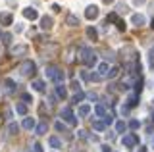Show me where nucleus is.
I'll return each instance as SVG.
<instances>
[{
	"mask_svg": "<svg viewBox=\"0 0 154 152\" xmlns=\"http://www.w3.org/2000/svg\"><path fill=\"white\" fill-rule=\"evenodd\" d=\"M12 14L8 12H0V25H12Z\"/></svg>",
	"mask_w": 154,
	"mask_h": 152,
	"instance_id": "nucleus-10",
	"label": "nucleus"
},
{
	"mask_svg": "<svg viewBox=\"0 0 154 152\" xmlns=\"http://www.w3.org/2000/svg\"><path fill=\"white\" fill-rule=\"evenodd\" d=\"M21 100H23V104H29V102H33V96L29 93H23L21 94Z\"/></svg>",
	"mask_w": 154,
	"mask_h": 152,
	"instance_id": "nucleus-29",
	"label": "nucleus"
},
{
	"mask_svg": "<svg viewBox=\"0 0 154 152\" xmlns=\"http://www.w3.org/2000/svg\"><path fill=\"white\" fill-rule=\"evenodd\" d=\"M2 39H4V42H10V41H12V35H10V33H4Z\"/></svg>",
	"mask_w": 154,
	"mask_h": 152,
	"instance_id": "nucleus-38",
	"label": "nucleus"
},
{
	"mask_svg": "<svg viewBox=\"0 0 154 152\" xmlns=\"http://www.w3.org/2000/svg\"><path fill=\"white\" fill-rule=\"evenodd\" d=\"M122 144L127 146V148H133V146L137 144V137L135 135H123L122 137Z\"/></svg>",
	"mask_w": 154,
	"mask_h": 152,
	"instance_id": "nucleus-4",
	"label": "nucleus"
},
{
	"mask_svg": "<svg viewBox=\"0 0 154 152\" xmlns=\"http://www.w3.org/2000/svg\"><path fill=\"white\" fill-rule=\"evenodd\" d=\"M125 12H127V6H125V4H119V6H118V12H116V14H125Z\"/></svg>",
	"mask_w": 154,
	"mask_h": 152,
	"instance_id": "nucleus-32",
	"label": "nucleus"
},
{
	"mask_svg": "<svg viewBox=\"0 0 154 152\" xmlns=\"http://www.w3.org/2000/svg\"><path fill=\"white\" fill-rule=\"evenodd\" d=\"M66 25H69V27H77V25H79V17H77L75 14H67V17H66Z\"/></svg>",
	"mask_w": 154,
	"mask_h": 152,
	"instance_id": "nucleus-12",
	"label": "nucleus"
},
{
	"mask_svg": "<svg viewBox=\"0 0 154 152\" xmlns=\"http://www.w3.org/2000/svg\"><path fill=\"white\" fill-rule=\"evenodd\" d=\"M116 75H118V68H112L110 73H108V77H116Z\"/></svg>",
	"mask_w": 154,
	"mask_h": 152,
	"instance_id": "nucleus-39",
	"label": "nucleus"
},
{
	"mask_svg": "<svg viewBox=\"0 0 154 152\" xmlns=\"http://www.w3.org/2000/svg\"><path fill=\"white\" fill-rule=\"evenodd\" d=\"M23 129H27V131L35 129V120H33V117H25V120H23Z\"/></svg>",
	"mask_w": 154,
	"mask_h": 152,
	"instance_id": "nucleus-15",
	"label": "nucleus"
},
{
	"mask_svg": "<svg viewBox=\"0 0 154 152\" xmlns=\"http://www.w3.org/2000/svg\"><path fill=\"white\" fill-rule=\"evenodd\" d=\"M48 144H50L52 146V148H62V141L60 139H58V137H50V139H48Z\"/></svg>",
	"mask_w": 154,
	"mask_h": 152,
	"instance_id": "nucleus-17",
	"label": "nucleus"
},
{
	"mask_svg": "<svg viewBox=\"0 0 154 152\" xmlns=\"http://www.w3.org/2000/svg\"><path fill=\"white\" fill-rule=\"evenodd\" d=\"M110 123H112V116L106 114V116H104V125H110Z\"/></svg>",
	"mask_w": 154,
	"mask_h": 152,
	"instance_id": "nucleus-37",
	"label": "nucleus"
},
{
	"mask_svg": "<svg viewBox=\"0 0 154 152\" xmlns=\"http://www.w3.org/2000/svg\"><path fill=\"white\" fill-rule=\"evenodd\" d=\"M17 131H19L17 123H10V125H8V133H10V135H17Z\"/></svg>",
	"mask_w": 154,
	"mask_h": 152,
	"instance_id": "nucleus-24",
	"label": "nucleus"
},
{
	"mask_svg": "<svg viewBox=\"0 0 154 152\" xmlns=\"http://www.w3.org/2000/svg\"><path fill=\"white\" fill-rule=\"evenodd\" d=\"M152 146H154V137H152Z\"/></svg>",
	"mask_w": 154,
	"mask_h": 152,
	"instance_id": "nucleus-43",
	"label": "nucleus"
},
{
	"mask_svg": "<svg viewBox=\"0 0 154 152\" xmlns=\"http://www.w3.org/2000/svg\"><path fill=\"white\" fill-rule=\"evenodd\" d=\"M33 152H42V146L38 144V142H35V144H33Z\"/></svg>",
	"mask_w": 154,
	"mask_h": 152,
	"instance_id": "nucleus-36",
	"label": "nucleus"
},
{
	"mask_svg": "<svg viewBox=\"0 0 154 152\" xmlns=\"http://www.w3.org/2000/svg\"><path fill=\"white\" fill-rule=\"evenodd\" d=\"M62 120L67 121L69 125H75V123H77V117L73 116V112H71L69 106H64V108H62Z\"/></svg>",
	"mask_w": 154,
	"mask_h": 152,
	"instance_id": "nucleus-3",
	"label": "nucleus"
},
{
	"mask_svg": "<svg viewBox=\"0 0 154 152\" xmlns=\"http://www.w3.org/2000/svg\"><path fill=\"white\" fill-rule=\"evenodd\" d=\"M79 60L81 62H85L87 65H96V54L91 48H81V56H79Z\"/></svg>",
	"mask_w": 154,
	"mask_h": 152,
	"instance_id": "nucleus-1",
	"label": "nucleus"
},
{
	"mask_svg": "<svg viewBox=\"0 0 154 152\" xmlns=\"http://www.w3.org/2000/svg\"><path fill=\"white\" fill-rule=\"evenodd\" d=\"M85 17H87V20H94V17H98V6H89L85 10Z\"/></svg>",
	"mask_w": 154,
	"mask_h": 152,
	"instance_id": "nucleus-8",
	"label": "nucleus"
},
{
	"mask_svg": "<svg viewBox=\"0 0 154 152\" xmlns=\"http://www.w3.org/2000/svg\"><path fill=\"white\" fill-rule=\"evenodd\" d=\"M144 2V0H135V4H143Z\"/></svg>",
	"mask_w": 154,
	"mask_h": 152,
	"instance_id": "nucleus-42",
	"label": "nucleus"
},
{
	"mask_svg": "<svg viewBox=\"0 0 154 152\" xmlns=\"http://www.w3.org/2000/svg\"><path fill=\"white\" fill-rule=\"evenodd\" d=\"M23 16H25L27 20H37V17H38V12L35 10V8H25V10H23Z\"/></svg>",
	"mask_w": 154,
	"mask_h": 152,
	"instance_id": "nucleus-13",
	"label": "nucleus"
},
{
	"mask_svg": "<svg viewBox=\"0 0 154 152\" xmlns=\"http://www.w3.org/2000/svg\"><path fill=\"white\" fill-rule=\"evenodd\" d=\"M71 89H73V91H81V83L79 81H73V83H71Z\"/></svg>",
	"mask_w": 154,
	"mask_h": 152,
	"instance_id": "nucleus-33",
	"label": "nucleus"
},
{
	"mask_svg": "<svg viewBox=\"0 0 154 152\" xmlns=\"http://www.w3.org/2000/svg\"><path fill=\"white\" fill-rule=\"evenodd\" d=\"M31 87L35 89V91L42 93V91H45V81H38V79H37V81H33V83H31Z\"/></svg>",
	"mask_w": 154,
	"mask_h": 152,
	"instance_id": "nucleus-19",
	"label": "nucleus"
},
{
	"mask_svg": "<svg viewBox=\"0 0 154 152\" xmlns=\"http://www.w3.org/2000/svg\"><path fill=\"white\" fill-rule=\"evenodd\" d=\"M52 23H54V21H52V17H50V16H42V17H41V27H42L45 31L52 29Z\"/></svg>",
	"mask_w": 154,
	"mask_h": 152,
	"instance_id": "nucleus-11",
	"label": "nucleus"
},
{
	"mask_svg": "<svg viewBox=\"0 0 154 152\" xmlns=\"http://www.w3.org/2000/svg\"><path fill=\"white\" fill-rule=\"evenodd\" d=\"M110 69H112V68L108 65V62H102V64H98V68H96V71H98L100 77H108Z\"/></svg>",
	"mask_w": 154,
	"mask_h": 152,
	"instance_id": "nucleus-7",
	"label": "nucleus"
},
{
	"mask_svg": "<svg viewBox=\"0 0 154 152\" xmlns=\"http://www.w3.org/2000/svg\"><path fill=\"white\" fill-rule=\"evenodd\" d=\"M93 129H94V131H104L106 125H104L102 121H93Z\"/></svg>",
	"mask_w": 154,
	"mask_h": 152,
	"instance_id": "nucleus-25",
	"label": "nucleus"
},
{
	"mask_svg": "<svg viewBox=\"0 0 154 152\" xmlns=\"http://www.w3.org/2000/svg\"><path fill=\"white\" fill-rule=\"evenodd\" d=\"M89 114H91V106H89V104H83V106H79V116H81V117L89 116Z\"/></svg>",
	"mask_w": 154,
	"mask_h": 152,
	"instance_id": "nucleus-20",
	"label": "nucleus"
},
{
	"mask_svg": "<svg viewBox=\"0 0 154 152\" xmlns=\"http://www.w3.org/2000/svg\"><path fill=\"white\" fill-rule=\"evenodd\" d=\"M119 112H122V116H129V106H127V104H123V106L119 108Z\"/></svg>",
	"mask_w": 154,
	"mask_h": 152,
	"instance_id": "nucleus-31",
	"label": "nucleus"
},
{
	"mask_svg": "<svg viewBox=\"0 0 154 152\" xmlns=\"http://www.w3.org/2000/svg\"><path fill=\"white\" fill-rule=\"evenodd\" d=\"M4 116L10 120V117H12V110H10V108H6V110H4Z\"/></svg>",
	"mask_w": 154,
	"mask_h": 152,
	"instance_id": "nucleus-40",
	"label": "nucleus"
},
{
	"mask_svg": "<svg viewBox=\"0 0 154 152\" xmlns=\"http://www.w3.org/2000/svg\"><path fill=\"white\" fill-rule=\"evenodd\" d=\"M85 98V94H83V91H77L75 94H73V102H81Z\"/></svg>",
	"mask_w": 154,
	"mask_h": 152,
	"instance_id": "nucleus-28",
	"label": "nucleus"
},
{
	"mask_svg": "<svg viewBox=\"0 0 154 152\" xmlns=\"http://www.w3.org/2000/svg\"><path fill=\"white\" fill-rule=\"evenodd\" d=\"M0 37H2V31H0Z\"/></svg>",
	"mask_w": 154,
	"mask_h": 152,
	"instance_id": "nucleus-45",
	"label": "nucleus"
},
{
	"mask_svg": "<svg viewBox=\"0 0 154 152\" xmlns=\"http://www.w3.org/2000/svg\"><path fill=\"white\" fill-rule=\"evenodd\" d=\"M87 37L93 39V41H96V39H98V31H96L94 27H89V29H87Z\"/></svg>",
	"mask_w": 154,
	"mask_h": 152,
	"instance_id": "nucleus-21",
	"label": "nucleus"
},
{
	"mask_svg": "<svg viewBox=\"0 0 154 152\" xmlns=\"http://www.w3.org/2000/svg\"><path fill=\"white\" fill-rule=\"evenodd\" d=\"M104 2H112V0H104Z\"/></svg>",
	"mask_w": 154,
	"mask_h": 152,
	"instance_id": "nucleus-44",
	"label": "nucleus"
},
{
	"mask_svg": "<svg viewBox=\"0 0 154 152\" xmlns=\"http://www.w3.org/2000/svg\"><path fill=\"white\" fill-rule=\"evenodd\" d=\"M46 131H48V123L46 121H41L35 127V133H37V135H46Z\"/></svg>",
	"mask_w": 154,
	"mask_h": 152,
	"instance_id": "nucleus-14",
	"label": "nucleus"
},
{
	"mask_svg": "<svg viewBox=\"0 0 154 152\" xmlns=\"http://www.w3.org/2000/svg\"><path fill=\"white\" fill-rule=\"evenodd\" d=\"M27 50H29V46L27 44H17V46H14L12 50V56H25L27 54Z\"/></svg>",
	"mask_w": 154,
	"mask_h": 152,
	"instance_id": "nucleus-5",
	"label": "nucleus"
},
{
	"mask_svg": "<svg viewBox=\"0 0 154 152\" xmlns=\"http://www.w3.org/2000/svg\"><path fill=\"white\" fill-rule=\"evenodd\" d=\"M58 71H60V69H58L56 65H48V68L45 69L46 79H52V81H54V79H56V75H58Z\"/></svg>",
	"mask_w": 154,
	"mask_h": 152,
	"instance_id": "nucleus-9",
	"label": "nucleus"
},
{
	"mask_svg": "<svg viewBox=\"0 0 154 152\" xmlns=\"http://www.w3.org/2000/svg\"><path fill=\"white\" fill-rule=\"evenodd\" d=\"M56 94H58L60 98H66V96H67V91H66L64 85H58V87H56Z\"/></svg>",
	"mask_w": 154,
	"mask_h": 152,
	"instance_id": "nucleus-22",
	"label": "nucleus"
},
{
	"mask_svg": "<svg viewBox=\"0 0 154 152\" xmlns=\"http://www.w3.org/2000/svg\"><path fill=\"white\" fill-rule=\"evenodd\" d=\"M94 112H96V116H100V117L106 116V108L102 106V104H96V106H94Z\"/></svg>",
	"mask_w": 154,
	"mask_h": 152,
	"instance_id": "nucleus-23",
	"label": "nucleus"
},
{
	"mask_svg": "<svg viewBox=\"0 0 154 152\" xmlns=\"http://www.w3.org/2000/svg\"><path fill=\"white\" fill-rule=\"evenodd\" d=\"M56 129H58V131H66V125H64L62 121H56Z\"/></svg>",
	"mask_w": 154,
	"mask_h": 152,
	"instance_id": "nucleus-34",
	"label": "nucleus"
},
{
	"mask_svg": "<svg viewBox=\"0 0 154 152\" xmlns=\"http://www.w3.org/2000/svg\"><path fill=\"white\" fill-rule=\"evenodd\" d=\"M131 23L137 25V27H143L144 23H146V17H144L143 14H133V16H131Z\"/></svg>",
	"mask_w": 154,
	"mask_h": 152,
	"instance_id": "nucleus-6",
	"label": "nucleus"
},
{
	"mask_svg": "<svg viewBox=\"0 0 154 152\" xmlns=\"http://www.w3.org/2000/svg\"><path fill=\"white\" fill-rule=\"evenodd\" d=\"M148 62H150V65H154V48H150V54H148Z\"/></svg>",
	"mask_w": 154,
	"mask_h": 152,
	"instance_id": "nucleus-35",
	"label": "nucleus"
},
{
	"mask_svg": "<svg viewBox=\"0 0 154 152\" xmlns=\"http://www.w3.org/2000/svg\"><path fill=\"white\" fill-rule=\"evenodd\" d=\"M102 152H112V148H110V144H102Z\"/></svg>",
	"mask_w": 154,
	"mask_h": 152,
	"instance_id": "nucleus-41",
	"label": "nucleus"
},
{
	"mask_svg": "<svg viewBox=\"0 0 154 152\" xmlns=\"http://www.w3.org/2000/svg\"><path fill=\"white\" fill-rule=\"evenodd\" d=\"M125 129H127V125H125L123 121H118V123H116V131H118V133H123Z\"/></svg>",
	"mask_w": 154,
	"mask_h": 152,
	"instance_id": "nucleus-27",
	"label": "nucleus"
},
{
	"mask_svg": "<svg viewBox=\"0 0 154 152\" xmlns=\"http://www.w3.org/2000/svg\"><path fill=\"white\" fill-rule=\"evenodd\" d=\"M129 127H131V129H139V127H141V121L131 120V121H129Z\"/></svg>",
	"mask_w": 154,
	"mask_h": 152,
	"instance_id": "nucleus-30",
	"label": "nucleus"
},
{
	"mask_svg": "<svg viewBox=\"0 0 154 152\" xmlns=\"http://www.w3.org/2000/svg\"><path fill=\"white\" fill-rule=\"evenodd\" d=\"M16 112L19 114V116H25V114H27V108H25V104H17V106H16Z\"/></svg>",
	"mask_w": 154,
	"mask_h": 152,
	"instance_id": "nucleus-26",
	"label": "nucleus"
},
{
	"mask_svg": "<svg viewBox=\"0 0 154 152\" xmlns=\"http://www.w3.org/2000/svg\"><path fill=\"white\" fill-rule=\"evenodd\" d=\"M35 64H33L31 60H25V62H21V65H19V73L23 75V77H29V75H33L35 73Z\"/></svg>",
	"mask_w": 154,
	"mask_h": 152,
	"instance_id": "nucleus-2",
	"label": "nucleus"
},
{
	"mask_svg": "<svg viewBox=\"0 0 154 152\" xmlns=\"http://www.w3.org/2000/svg\"><path fill=\"white\" fill-rule=\"evenodd\" d=\"M137 100H139V93H131L127 96V106L131 108V106H135V104H137Z\"/></svg>",
	"mask_w": 154,
	"mask_h": 152,
	"instance_id": "nucleus-18",
	"label": "nucleus"
},
{
	"mask_svg": "<svg viewBox=\"0 0 154 152\" xmlns=\"http://www.w3.org/2000/svg\"><path fill=\"white\" fill-rule=\"evenodd\" d=\"M4 85H6V91L8 93H14V91H16V87H17L14 79H4Z\"/></svg>",
	"mask_w": 154,
	"mask_h": 152,
	"instance_id": "nucleus-16",
	"label": "nucleus"
}]
</instances>
